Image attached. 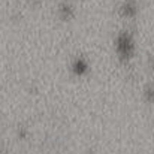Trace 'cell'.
Masks as SVG:
<instances>
[{
    "mask_svg": "<svg viewBox=\"0 0 154 154\" xmlns=\"http://www.w3.org/2000/svg\"><path fill=\"white\" fill-rule=\"evenodd\" d=\"M115 48L118 55L123 58V60H129L133 52H135V42H133V38L130 33L124 32V33H120L117 41H115Z\"/></svg>",
    "mask_w": 154,
    "mask_h": 154,
    "instance_id": "obj_1",
    "label": "cell"
},
{
    "mask_svg": "<svg viewBox=\"0 0 154 154\" xmlns=\"http://www.w3.org/2000/svg\"><path fill=\"white\" fill-rule=\"evenodd\" d=\"M136 12H138V9H136V5H135L133 2H126V3L121 6V14H123L124 17L132 18V17L136 15Z\"/></svg>",
    "mask_w": 154,
    "mask_h": 154,
    "instance_id": "obj_2",
    "label": "cell"
},
{
    "mask_svg": "<svg viewBox=\"0 0 154 154\" xmlns=\"http://www.w3.org/2000/svg\"><path fill=\"white\" fill-rule=\"evenodd\" d=\"M73 70H75V73L82 75V73H85V72L88 70V64H87L82 58H79V60L75 61V64H73Z\"/></svg>",
    "mask_w": 154,
    "mask_h": 154,
    "instance_id": "obj_3",
    "label": "cell"
},
{
    "mask_svg": "<svg viewBox=\"0 0 154 154\" xmlns=\"http://www.w3.org/2000/svg\"><path fill=\"white\" fill-rule=\"evenodd\" d=\"M70 14H72V8L69 5H61V17L67 18V17H70Z\"/></svg>",
    "mask_w": 154,
    "mask_h": 154,
    "instance_id": "obj_4",
    "label": "cell"
}]
</instances>
